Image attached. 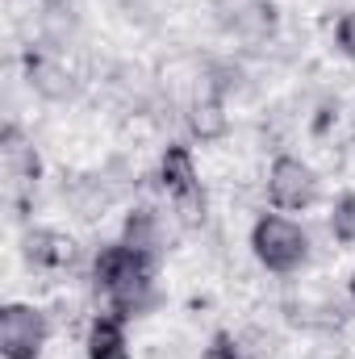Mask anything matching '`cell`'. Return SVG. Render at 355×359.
<instances>
[{"label": "cell", "instance_id": "obj_7", "mask_svg": "<svg viewBox=\"0 0 355 359\" xmlns=\"http://www.w3.org/2000/svg\"><path fill=\"white\" fill-rule=\"evenodd\" d=\"M25 255L34 268H46V271H59L76 259V243L63 234V230H29L25 238Z\"/></svg>", "mask_w": 355, "mask_h": 359}, {"label": "cell", "instance_id": "obj_1", "mask_svg": "<svg viewBox=\"0 0 355 359\" xmlns=\"http://www.w3.org/2000/svg\"><path fill=\"white\" fill-rule=\"evenodd\" d=\"M92 280L96 288L109 297L117 318H134L147 301H151V284H155V255L134 251L126 243L105 247L92 259Z\"/></svg>", "mask_w": 355, "mask_h": 359}, {"label": "cell", "instance_id": "obj_9", "mask_svg": "<svg viewBox=\"0 0 355 359\" xmlns=\"http://www.w3.org/2000/svg\"><path fill=\"white\" fill-rule=\"evenodd\" d=\"M188 130H192L201 142H217V138L226 134V109H222V96H217V92L192 100V109H188Z\"/></svg>", "mask_w": 355, "mask_h": 359}, {"label": "cell", "instance_id": "obj_6", "mask_svg": "<svg viewBox=\"0 0 355 359\" xmlns=\"http://www.w3.org/2000/svg\"><path fill=\"white\" fill-rule=\"evenodd\" d=\"M4 176H8V196L13 201H25L29 192H34V184H38V155H34V147L8 126L4 130Z\"/></svg>", "mask_w": 355, "mask_h": 359}, {"label": "cell", "instance_id": "obj_12", "mask_svg": "<svg viewBox=\"0 0 355 359\" xmlns=\"http://www.w3.org/2000/svg\"><path fill=\"white\" fill-rule=\"evenodd\" d=\"M351 301H355V271H351Z\"/></svg>", "mask_w": 355, "mask_h": 359}, {"label": "cell", "instance_id": "obj_2", "mask_svg": "<svg viewBox=\"0 0 355 359\" xmlns=\"http://www.w3.org/2000/svg\"><path fill=\"white\" fill-rule=\"evenodd\" d=\"M251 251L267 271L276 276H288L309 259V238L297 222L280 217V213H264L255 226H251Z\"/></svg>", "mask_w": 355, "mask_h": 359}, {"label": "cell", "instance_id": "obj_13", "mask_svg": "<svg viewBox=\"0 0 355 359\" xmlns=\"http://www.w3.org/2000/svg\"><path fill=\"white\" fill-rule=\"evenodd\" d=\"M46 4H63V0H46Z\"/></svg>", "mask_w": 355, "mask_h": 359}, {"label": "cell", "instance_id": "obj_4", "mask_svg": "<svg viewBox=\"0 0 355 359\" xmlns=\"http://www.w3.org/2000/svg\"><path fill=\"white\" fill-rule=\"evenodd\" d=\"M267 201L280 209V213H301L318 201V176L309 163L293 159V155H280L267 172Z\"/></svg>", "mask_w": 355, "mask_h": 359}, {"label": "cell", "instance_id": "obj_11", "mask_svg": "<svg viewBox=\"0 0 355 359\" xmlns=\"http://www.w3.org/2000/svg\"><path fill=\"white\" fill-rule=\"evenodd\" d=\"M335 42H339V50L355 59V13H343L339 21H335Z\"/></svg>", "mask_w": 355, "mask_h": 359}, {"label": "cell", "instance_id": "obj_5", "mask_svg": "<svg viewBox=\"0 0 355 359\" xmlns=\"http://www.w3.org/2000/svg\"><path fill=\"white\" fill-rule=\"evenodd\" d=\"M159 184L163 192L180 205V213L188 222H196V205H201V180H196V163H192V151L172 142L159 159Z\"/></svg>", "mask_w": 355, "mask_h": 359}, {"label": "cell", "instance_id": "obj_3", "mask_svg": "<svg viewBox=\"0 0 355 359\" xmlns=\"http://www.w3.org/2000/svg\"><path fill=\"white\" fill-rule=\"evenodd\" d=\"M46 334H51V326H46L42 309L21 305V301L4 305V313H0V351H4V359H38L42 347H46Z\"/></svg>", "mask_w": 355, "mask_h": 359}, {"label": "cell", "instance_id": "obj_8", "mask_svg": "<svg viewBox=\"0 0 355 359\" xmlns=\"http://www.w3.org/2000/svg\"><path fill=\"white\" fill-rule=\"evenodd\" d=\"M88 359H130L126 326L117 313H100L88 326Z\"/></svg>", "mask_w": 355, "mask_h": 359}, {"label": "cell", "instance_id": "obj_10", "mask_svg": "<svg viewBox=\"0 0 355 359\" xmlns=\"http://www.w3.org/2000/svg\"><path fill=\"white\" fill-rule=\"evenodd\" d=\"M330 234L339 243H355V192H343L330 209Z\"/></svg>", "mask_w": 355, "mask_h": 359}]
</instances>
